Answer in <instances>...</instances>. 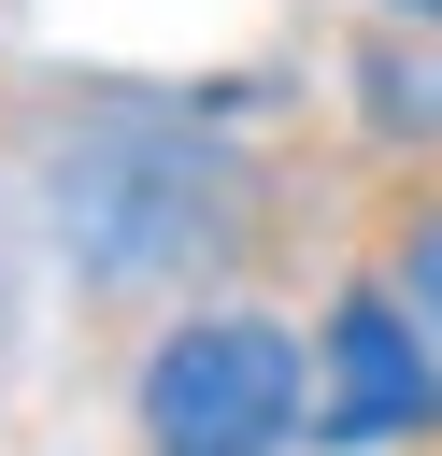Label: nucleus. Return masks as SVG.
<instances>
[{
    "mask_svg": "<svg viewBox=\"0 0 442 456\" xmlns=\"http://www.w3.org/2000/svg\"><path fill=\"white\" fill-rule=\"evenodd\" d=\"M413 14H442V0H413Z\"/></svg>",
    "mask_w": 442,
    "mask_h": 456,
    "instance_id": "obj_5",
    "label": "nucleus"
},
{
    "mask_svg": "<svg viewBox=\"0 0 442 456\" xmlns=\"http://www.w3.org/2000/svg\"><path fill=\"white\" fill-rule=\"evenodd\" d=\"M314 428V342L271 314H185L143 356V442L157 456H285Z\"/></svg>",
    "mask_w": 442,
    "mask_h": 456,
    "instance_id": "obj_2",
    "label": "nucleus"
},
{
    "mask_svg": "<svg viewBox=\"0 0 442 456\" xmlns=\"http://www.w3.org/2000/svg\"><path fill=\"white\" fill-rule=\"evenodd\" d=\"M314 370H328V399H314V442H328V456L399 442V428H428V413H442V342L413 328V299H399V285H356V299L328 314Z\"/></svg>",
    "mask_w": 442,
    "mask_h": 456,
    "instance_id": "obj_3",
    "label": "nucleus"
},
{
    "mask_svg": "<svg viewBox=\"0 0 442 456\" xmlns=\"http://www.w3.org/2000/svg\"><path fill=\"white\" fill-rule=\"evenodd\" d=\"M399 299H413V328H428V342H442V214H428V228H413V271H399Z\"/></svg>",
    "mask_w": 442,
    "mask_h": 456,
    "instance_id": "obj_4",
    "label": "nucleus"
},
{
    "mask_svg": "<svg viewBox=\"0 0 442 456\" xmlns=\"http://www.w3.org/2000/svg\"><path fill=\"white\" fill-rule=\"evenodd\" d=\"M200 242H228V157H214L200 128L128 114V128H100V142L57 157V256H86L100 285L171 271V256H200Z\"/></svg>",
    "mask_w": 442,
    "mask_h": 456,
    "instance_id": "obj_1",
    "label": "nucleus"
}]
</instances>
